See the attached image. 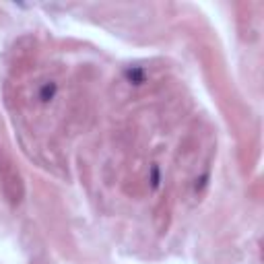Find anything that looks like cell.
Here are the masks:
<instances>
[{"label":"cell","instance_id":"1","mask_svg":"<svg viewBox=\"0 0 264 264\" xmlns=\"http://www.w3.org/2000/svg\"><path fill=\"white\" fill-rule=\"evenodd\" d=\"M54 93H56V85H54V83H52V85H46V87H44V93H42V99H50Z\"/></svg>","mask_w":264,"mask_h":264}]
</instances>
